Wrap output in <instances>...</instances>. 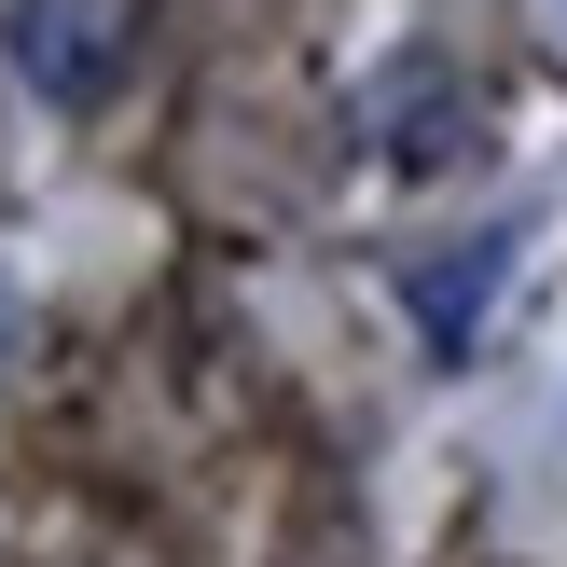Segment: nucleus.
<instances>
[{"label":"nucleus","mask_w":567,"mask_h":567,"mask_svg":"<svg viewBox=\"0 0 567 567\" xmlns=\"http://www.w3.org/2000/svg\"><path fill=\"white\" fill-rule=\"evenodd\" d=\"M14 70H28V97L97 111L111 70H125V0H14Z\"/></svg>","instance_id":"f257e3e1"},{"label":"nucleus","mask_w":567,"mask_h":567,"mask_svg":"<svg viewBox=\"0 0 567 567\" xmlns=\"http://www.w3.org/2000/svg\"><path fill=\"white\" fill-rule=\"evenodd\" d=\"M374 125H388V166H457L471 153V111H457V83H443L430 55H402V83L374 97Z\"/></svg>","instance_id":"f03ea898"},{"label":"nucleus","mask_w":567,"mask_h":567,"mask_svg":"<svg viewBox=\"0 0 567 567\" xmlns=\"http://www.w3.org/2000/svg\"><path fill=\"white\" fill-rule=\"evenodd\" d=\"M498 264H513V249H498V236H471V249H457V264H443V277H430V291H415V305H430V332H443V347H457V332H471V305H485V291H498Z\"/></svg>","instance_id":"7ed1b4c3"}]
</instances>
